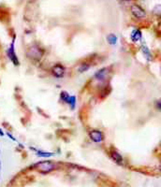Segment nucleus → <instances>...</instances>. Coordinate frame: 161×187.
Listing matches in <instances>:
<instances>
[{"mask_svg": "<svg viewBox=\"0 0 161 187\" xmlns=\"http://www.w3.org/2000/svg\"><path fill=\"white\" fill-rule=\"evenodd\" d=\"M43 53H44L43 50L40 48V47L37 46V45L30 46L26 52L27 57L33 61H36V62H39L41 60V58L43 56Z\"/></svg>", "mask_w": 161, "mask_h": 187, "instance_id": "1", "label": "nucleus"}, {"mask_svg": "<svg viewBox=\"0 0 161 187\" xmlns=\"http://www.w3.org/2000/svg\"><path fill=\"white\" fill-rule=\"evenodd\" d=\"M55 168H56L55 164L53 163L52 161H50V160L40 161V162L36 164V168L42 174L50 173V172H52V170H55Z\"/></svg>", "mask_w": 161, "mask_h": 187, "instance_id": "2", "label": "nucleus"}, {"mask_svg": "<svg viewBox=\"0 0 161 187\" xmlns=\"http://www.w3.org/2000/svg\"><path fill=\"white\" fill-rule=\"evenodd\" d=\"M89 138L95 143H101L104 140V134L100 130L93 129L89 131Z\"/></svg>", "mask_w": 161, "mask_h": 187, "instance_id": "3", "label": "nucleus"}, {"mask_svg": "<svg viewBox=\"0 0 161 187\" xmlns=\"http://www.w3.org/2000/svg\"><path fill=\"white\" fill-rule=\"evenodd\" d=\"M131 13L136 19H144L146 17V12L139 5H132L131 6Z\"/></svg>", "mask_w": 161, "mask_h": 187, "instance_id": "4", "label": "nucleus"}, {"mask_svg": "<svg viewBox=\"0 0 161 187\" xmlns=\"http://www.w3.org/2000/svg\"><path fill=\"white\" fill-rule=\"evenodd\" d=\"M7 57L10 58V60L13 63L14 66H19L20 63H19V59L17 57V54L15 52V48H14V40H12L10 48L7 49Z\"/></svg>", "mask_w": 161, "mask_h": 187, "instance_id": "5", "label": "nucleus"}, {"mask_svg": "<svg viewBox=\"0 0 161 187\" xmlns=\"http://www.w3.org/2000/svg\"><path fill=\"white\" fill-rule=\"evenodd\" d=\"M110 74V69L108 67H104L97 70V71L95 73V79L98 82H104L108 79Z\"/></svg>", "mask_w": 161, "mask_h": 187, "instance_id": "6", "label": "nucleus"}, {"mask_svg": "<svg viewBox=\"0 0 161 187\" xmlns=\"http://www.w3.org/2000/svg\"><path fill=\"white\" fill-rule=\"evenodd\" d=\"M65 72L66 69L61 64H56L52 67V74L55 78H59V79L63 78L65 76Z\"/></svg>", "mask_w": 161, "mask_h": 187, "instance_id": "7", "label": "nucleus"}, {"mask_svg": "<svg viewBox=\"0 0 161 187\" xmlns=\"http://www.w3.org/2000/svg\"><path fill=\"white\" fill-rule=\"evenodd\" d=\"M110 155H111L112 159L114 162H115V163L117 164V165H120V166L123 165V162H124V159H123V156H122V155H121L117 151H115V150L111 151Z\"/></svg>", "mask_w": 161, "mask_h": 187, "instance_id": "8", "label": "nucleus"}, {"mask_svg": "<svg viewBox=\"0 0 161 187\" xmlns=\"http://www.w3.org/2000/svg\"><path fill=\"white\" fill-rule=\"evenodd\" d=\"M130 38L133 42H138L141 41L142 38V33L140 29H134L132 30L131 34H130Z\"/></svg>", "mask_w": 161, "mask_h": 187, "instance_id": "9", "label": "nucleus"}, {"mask_svg": "<svg viewBox=\"0 0 161 187\" xmlns=\"http://www.w3.org/2000/svg\"><path fill=\"white\" fill-rule=\"evenodd\" d=\"M32 150L35 151V153L37 156L40 157V158H49V157L53 156V155H55L53 153L46 152V151H42V150H37V149H34V148H32Z\"/></svg>", "mask_w": 161, "mask_h": 187, "instance_id": "10", "label": "nucleus"}, {"mask_svg": "<svg viewBox=\"0 0 161 187\" xmlns=\"http://www.w3.org/2000/svg\"><path fill=\"white\" fill-rule=\"evenodd\" d=\"M141 50H142V52L143 54L144 58L146 59L147 61H152L153 60V54H152L150 49L148 48L146 45H142Z\"/></svg>", "mask_w": 161, "mask_h": 187, "instance_id": "11", "label": "nucleus"}, {"mask_svg": "<svg viewBox=\"0 0 161 187\" xmlns=\"http://www.w3.org/2000/svg\"><path fill=\"white\" fill-rule=\"evenodd\" d=\"M106 40H107V42H108L110 45H112V46L117 43V37L112 33H111V34H109L108 36H107Z\"/></svg>", "mask_w": 161, "mask_h": 187, "instance_id": "12", "label": "nucleus"}, {"mask_svg": "<svg viewBox=\"0 0 161 187\" xmlns=\"http://www.w3.org/2000/svg\"><path fill=\"white\" fill-rule=\"evenodd\" d=\"M76 101H77V100H76V96H70V98H68L67 104H68V105L70 106L71 110H74V108H75V107H76Z\"/></svg>", "mask_w": 161, "mask_h": 187, "instance_id": "13", "label": "nucleus"}, {"mask_svg": "<svg viewBox=\"0 0 161 187\" xmlns=\"http://www.w3.org/2000/svg\"><path fill=\"white\" fill-rule=\"evenodd\" d=\"M70 95H68V93L67 92H66V91H62L61 92V94H60V99H61V101H63V102H65V103H67V100H68V98H70Z\"/></svg>", "mask_w": 161, "mask_h": 187, "instance_id": "14", "label": "nucleus"}, {"mask_svg": "<svg viewBox=\"0 0 161 187\" xmlns=\"http://www.w3.org/2000/svg\"><path fill=\"white\" fill-rule=\"evenodd\" d=\"M89 67H90V66H89L88 64H86V63H82V64L79 67L78 71L81 72V73L85 72V71H87V70L89 69Z\"/></svg>", "mask_w": 161, "mask_h": 187, "instance_id": "15", "label": "nucleus"}, {"mask_svg": "<svg viewBox=\"0 0 161 187\" xmlns=\"http://www.w3.org/2000/svg\"><path fill=\"white\" fill-rule=\"evenodd\" d=\"M153 12H154L155 14L157 15H161V5H157L155 7H154V10H153Z\"/></svg>", "mask_w": 161, "mask_h": 187, "instance_id": "16", "label": "nucleus"}, {"mask_svg": "<svg viewBox=\"0 0 161 187\" xmlns=\"http://www.w3.org/2000/svg\"><path fill=\"white\" fill-rule=\"evenodd\" d=\"M155 106H156V108H157L158 111H161V98H159V99H157V100L156 101Z\"/></svg>", "mask_w": 161, "mask_h": 187, "instance_id": "17", "label": "nucleus"}, {"mask_svg": "<svg viewBox=\"0 0 161 187\" xmlns=\"http://www.w3.org/2000/svg\"><path fill=\"white\" fill-rule=\"evenodd\" d=\"M6 134H7V136H9V138H10V139H12L13 141H16V138H14V137H13V136L10 133V132H7Z\"/></svg>", "mask_w": 161, "mask_h": 187, "instance_id": "18", "label": "nucleus"}, {"mask_svg": "<svg viewBox=\"0 0 161 187\" xmlns=\"http://www.w3.org/2000/svg\"><path fill=\"white\" fill-rule=\"evenodd\" d=\"M5 134H4V132H3V130L1 129V128H0V137H3Z\"/></svg>", "mask_w": 161, "mask_h": 187, "instance_id": "19", "label": "nucleus"}, {"mask_svg": "<svg viewBox=\"0 0 161 187\" xmlns=\"http://www.w3.org/2000/svg\"><path fill=\"white\" fill-rule=\"evenodd\" d=\"M158 29H159V32L161 33V22L159 23V25H158Z\"/></svg>", "mask_w": 161, "mask_h": 187, "instance_id": "20", "label": "nucleus"}, {"mask_svg": "<svg viewBox=\"0 0 161 187\" xmlns=\"http://www.w3.org/2000/svg\"><path fill=\"white\" fill-rule=\"evenodd\" d=\"M0 179H1V164H0Z\"/></svg>", "mask_w": 161, "mask_h": 187, "instance_id": "21", "label": "nucleus"}, {"mask_svg": "<svg viewBox=\"0 0 161 187\" xmlns=\"http://www.w3.org/2000/svg\"><path fill=\"white\" fill-rule=\"evenodd\" d=\"M158 168H159V170L161 171V162H160V164H159V167H158Z\"/></svg>", "mask_w": 161, "mask_h": 187, "instance_id": "22", "label": "nucleus"}, {"mask_svg": "<svg viewBox=\"0 0 161 187\" xmlns=\"http://www.w3.org/2000/svg\"><path fill=\"white\" fill-rule=\"evenodd\" d=\"M123 1H127V2H129V1H132V0H123Z\"/></svg>", "mask_w": 161, "mask_h": 187, "instance_id": "23", "label": "nucleus"}, {"mask_svg": "<svg viewBox=\"0 0 161 187\" xmlns=\"http://www.w3.org/2000/svg\"><path fill=\"white\" fill-rule=\"evenodd\" d=\"M160 74H161V67H160Z\"/></svg>", "mask_w": 161, "mask_h": 187, "instance_id": "24", "label": "nucleus"}]
</instances>
